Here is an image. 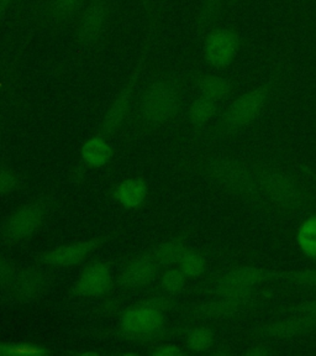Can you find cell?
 <instances>
[{"instance_id":"obj_1","label":"cell","mask_w":316,"mask_h":356,"mask_svg":"<svg viewBox=\"0 0 316 356\" xmlns=\"http://www.w3.org/2000/svg\"><path fill=\"white\" fill-rule=\"evenodd\" d=\"M261 208L294 217L316 208L314 173L273 160L255 161Z\"/></svg>"},{"instance_id":"obj_2","label":"cell","mask_w":316,"mask_h":356,"mask_svg":"<svg viewBox=\"0 0 316 356\" xmlns=\"http://www.w3.org/2000/svg\"><path fill=\"white\" fill-rule=\"evenodd\" d=\"M200 168L208 182L222 193L247 204L261 207L255 161L228 152H217L208 156Z\"/></svg>"},{"instance_id":"obj_3","label":"cell","mask_w":316,"mask_h":356,"mask_svg":"<svg viewBox=\"0 0 316 356\" xmlns=\"http://www.w3.org/2000/svg\"><path fill=\"white\" fill-rule=\"evenodd\" d=\"M283 74V65L278 61L266 82L240 95L228 104L214 125V135L217 138H231L257 122L281 88Z\"/></svg>"},{"instance_id":"obj_4","label":"cell","mask_w":316,"mask_h":356,"mask_svg":"<svg viewBox=\"0 0 316 356\" xmlns=\"http://www.w3.org/2000/svg\"><path fill=\"white\" fill-rule=\"evenodd\" d=\"M279 273L260 266H236L219 275L209 284L213 296L244 295L278 282Z\"/></svg>"},{"instance_id":"obj_5","label":"cell","mask_w":316,"mask_h":356,"mask_svg":"<svg viewBox=\"0 0 316 356\" xmlns=\"http://www.w3.org/2000/svg\"><path fill=\"white\" fill-rule=\"evenodd\" d=\"M276 292L263 289L244 295L214 296L215 298L206 300L197 307V314L213 321H230L241 317L256 308L272 300Z\"/></svg>"},{"instance_id":"obj_6","label":"cell","mask_w":316,"mask_h":356,"mask_svg":"<svg viewBox=\"0 0 316 356\" xmlns=\"http://www.w3.org/2000/svg\"><path fill=\"white\" fill-rule=\"evenodd\" d=\"M181 88L173 79H160L151 84L141 102L144 122L161 125L177 115L181 108Z\"/></svg>"},{"instance_id":"obj_7","label":"cell","mask_w":316,"mask_h":356,"mask_svg":"<svg viewBox=\"0 0 316 356\" xmlns=\"http://www.w3.org/2000/svg\"><path fill=\"white\" fill-rule=\"evenodd\" d=\"M316 333V324L300 314L284 311L281 317L262 323L249 332V339L268 343L293 340Z\"/></svg>"},{"instance_id":"obj_8","label":"cell","mask_w":316,"mask_h":356,"mask_svg":"<svg viewBox=\"0 0 316 356\" xmlns=\"http://www.w3.org/2000/svg\"><path fill=\"white\" fill-rule=\"evenodd\" d=\"M244 39L233 28H217L206 33L203 56L206 63L215 68L228 67L239 55Z\"/></svg>"},{"instance_id":"obj_9","label":"cell","mask_w":316,"mask_h":356,"mask_svg":"<svg viewBox=\"0 0 316 356\" xmlns=\"http://www.w3.org/2000/svg\"><path fill=\"white\" fill-rule=\"evenodd\" d=\"M110 19L109 0H89L78 15L74 38L81 49L94 46L103 33Z\"/></svg>"},{"instance_id":"obj_10","label":"cell","mask_w":316,"mask_h":356,"mask_svg":"<svg viewBox=\"0 0 316 356\" xmlns=\"http://www.w3.org/2000/svg\"><path fill=\"white\" fill-rule=\"evenodd\" d=\"M156 39V28L151 29L150 35L147 36L146 42L144 44V52H142V58L140 61L138 67L135 68L131 77L128 78V83L122 89V92L117 95L115 100L113 102L110 108L106 111V117L103 119L101 124V130L104 134H113L117 131V129L122 127V122L126 119L131 99H133V90L138 83L140 70L144 67V62L147 60V55L152 49V42Z\"/></svg>"},{"instance_id":"obj_11","label":"cell","mask_w":316,"mask_h":356,"mask_svg":"<svg viewBox=\"0 0 316 356\" xmlns=\"http://www.w3.org/2000/svg\"><path fill=\"white\" fill-rule=\"evenodd\" d=\"M163 316L156 307H138L124 314L122 327L128 334L144 335L161 328Z\"/></svg>"},{"instance_id":"obj_12","label":"cell","mask_w":316,"mask_h":356,"mask_svg":"<svg viewBox=\"0 0 316 356\" xmlns=\"http://www.w3.org/2000/svg\"><path fill=\"white\" fill-rule=\"evenodd\" d=\"M44 219V211L39 206L28 204L15 211L6 222V235L11 240L28 238L39 228Z\"/></svg>"},{"instance_id":"obj_13","label":"cell","mask_w":316,"mask_h":356,"mask_svg":"<svg viewBox=\"0 0 316 356\" xmlns=\"http://www.w3.org/2000/svg\"><path fill=\"white\" fill-rule=\"evenodd\" d=\"M111 275L109 267L95 262L85 268L78 280L76 291L79 295L87 297H98L104 295L110 289Z\"/></svg>"},{"instance_id":"obj_14","label":"cell","mask_w":316,"mask_h":356,"mask_svg":"<svg viewBox=\"0 0 316 356\" xmlns=\"http://www.w3.org/2000/svg\"><path fill=\"white\" fill-rule=\"evenodd\" d=\"M95 248H97L95 240H87L76 244L66 245L46 252L42 256V261L51 266H72L83 261Z\"/></svg>"},{"instance_id":"obj_15","label":"cell","mask_w":316,"mask_h":356,"mask_svg":"<svg viewBox=\"0 0 316 356\" xmlns=\"http://www.w3.org/2000/svg\"><path fill=\"white\" fill-rule=\"evenodd\" d=\"M195 87L199 90L200 95L219 103L231 97L236 89V82L233 78L222 74L203 73L195 78Z\"/></svg>"},{"instance_id":"obj_16","label":"cell","mask_w":316,"mask_h":356,"mask_svg":"<svg viewBox=\"0 0 316 356\" xmlns=\"http://www.w3.org/2000/svg\"><path fill=\"white\" fill-rule=\"evenodd\" d=\"M156 270L157 261L155 257H138L122 270L120 282L126 289H138L150 282L155 276Z\"/></svg>"},{"instance_id":"obj_17","label":"cell","mask_w":316,"mask_h":356,"mask_svg":"<svg viewBox=\"0 0 316 356\" xmlns=\"http://www.w3.org/2000/svg\"><path fill=\"white\" fill-rule=\"evenodd\" d=\"M46 286V277L38 270H26L17 275L10 284L11 295L17 300L28 302L39 297Z\"/></svg>"},{"instance_id":"obj_18","label":"cell","mask_w":316,"mask_h":356,"mask_svg":"<svg viewBox=\"0 0 316 356\" xmlns=\"http://www.w3.org/2000/svg\"><path fill=\"white\" fill-rule=\"evenodd\" d=\"M85 0H47L44 9V20L51 26H63L72 22L84 8Z\"/></svg>"},{"instance_id":"obj_19","label":"cell","mask_w":316,"mask_h":356,"mask_svg":"<svg viewBox=\"0 0 316 356\" xmlns=\"http://www.w3.org/2000/svg\"><path fill=\"white\" fill-rule=\"evenodd\" d=\"M219 111V104L215 100L199 95L193 100L188 109V120L192 127L203 128L210 122Z\"/></svg>"},{"instance_id":"obj_20","label":"cell","mask_w":316,"mask_h":356,"mask_svg":"<svg viewBox=\"0 0 316 356\" xmlns=\"http://www.w3.org/2000/svg\"><path fill=\"white\" fill-rule=\"evenodd\" d=\"M146 195H147L146 184L136 178L122 182L115 191L117 200L120 202V204L126 208L140 206L141 203H144Z\"/></svg>"},{"instance_id":"obj_21","label":"cell","mask_w":316,"mask_h":356,"mask_svg":"<svg viewBox=\"0 0 316 356\" xmlns=\"http://www.w3.org/2000/svg\"><path fill=\"white\" fill-rule=\"evenodd\" d=\"M295 239L301 254L316 260V214H311L301 222Z\"/></svg>"},{"instance_id":"obj_22","label":"cell","mask_w":316,"mask_h":356,"mask_svg":"<svg viewBox=\"0 0 316 356\" xmlns=\"http://www.w3.org/2000/svg\"><path fill=\"white\" fill-rule=\"evenodd\" d=\"M113 155L110 145L101 138H92L84 144L82 157L84 161L93 167L104 166Z\"/></svg>"},{"instance_id":"obj_23","label":"cell","mask_w":316,"mask_h":356,"mask_svg":"<svg viewBox=\"0 0 316 356\" xmlns=\"http://www.w3.org/2000/svg\"><path fill=\"white\" fill-rule=\"evenodd\" d=\"M224 6L225 0H203L195 25L197 33L199 36L208 33V30L219 20Z\"/></svg>"},{"instance_id":"obj_24","label":"cell","mask_w":316,"mask_h":356,"mask_svg":"<svg viewBox=\"0 0 316 356\" xmlns=\"http://www.w3.org/2000/svg\"><path fill=\"white\" fill-rule=\"evenodd\" d=\"M278 282L293 284L300 289L316 291V268H306V270H297V271H287L279 273Z\"/></svg>"},{"instance_id":"obj_25","label":"cell","mask_w":316,"mask_h":356,"mask_svg":"<svg viewBox=\"0 0 316 356\" xmlns=\"http://www.w3.org/2000/svg\"><path fill=\"white\" fill-rule=\"evenodd\" d=\"M188 250L187 246L181 240H171L162 244L158 250L156 251V261L166 266H171L174 264H179L183 257L185 251Z\"/></svg>"},{"instance_id":"obj_26","label":"cell","mask_w":316,"mask_h":356,"mask_svg":"<svg viewBox=\"0 0 316 356\" xmlns=\"http://www.w3.org/2000/svg\"><path fill=\"white\" fill-rule=\"evenodd\" d=\"M215 341V334L209 327H197L187 337V345L194 353L209 350Z\"/></svg>"},{"instance_id":"obj_27","label":"cell","mask_w":316,"mask_h":356,"mask_svg":"<svg viewBox=\"0 0 316 356\" xmlns=\"http://www.w3.org/2000/svg\"><path fill=\"white\" fill-rule=\"evenodd\" d=\"M179 268L187 278L199 277L206 270V259L198 251L187 250L179 261Z\"/></svg>"},{"instance_id":"obj_28","label":"cell","mask_w":316,"mask_h":356,"mask_svg":"<svg viewBox=\"0 0 316 356\" xmlns=\"http://www.w3.org/2000/svg\"><path fill=\"white\" fill-rule=\"evenodd\" d=\"M185 281H187V276L184 275L181 268L176 270H168L163 277H162V287L163 289L171 293V295H176L178 292H181L185 286Z\"/></svg>"},{"instance_id":"obj_29","label":"cell","mask_w":316,"mask_h":356,"mask_svg":"<svg viewBox=\"0 0 316 356\" xmlns=\"http://www.w3.org/2000/svg\"><path fill=\"white\" fill-rule=\"evenodd\" d=\"M285 311L295 313V314H300L303 317L310 319L311 322H314L316 324V298L303 300L300 303L292 305V306L287 307Z\"/></svg>"},{"instance_id":"obj_30","label":"cell","mask_w":316,"mask_h":356,"mask_svg":"<svg viewBox=\"0 0 316 356\" xmlns=\"http://www.w3.org/2000/svg\"><path fill=\"white\" fill-rule=\"evenodd\" d=\"M276 353L277 350L273 348V343L261 341V340H252L244 351V355L251 356L272 355Z\"/></svg>"},{"instance_id":"obj_31","label":"cell","mask_w":316,"mask_h":356,"mask_svg":"<svg viewBox=\"0 0 316 356\" xmlns=\"http://www.w3.org/2000/svg\"><path fill=\"white\" fill-rule=\"evenodd\" d=\"M17 277V271L13 262L0 256V287H10Z\"/></svg>"},{"instance_id":"obj_32","label":"cell","mask_w":316,"mask_h":356,"mask_svg":"<svg viewBox=\"0 0 316 356\" xmlns=\"http://www.w3.org/2000/svg\"><path fill=\"white\" fill-rule=\"evenodd\" d=\"M17 176L8 170H0V195H6L17 187Z\"/></svg>"},{"instance_id":"obj_33","label":"cell","mask_w":316,"mask_h":356,"mask_svg":"<svg viewBox=\"0 0 316 356\" xmlns=\"http://www.w3.org/2000/svg\"><path fill=\"white\" fill-rule=\"evenodd\" d=\"M153 355L157 356H179L183 355V351L174 345H165L160 346L157 350L153 351Z\"/></svg>"},{"instance_id":"obj_34","label":"cell","mask_w":316,"mask_h":356,"mask_svg":"<svg viewBox=\"0 0 316 356\" xmlns=\"http://www.w3.org/2000/svg\"><path fill=\"white\" fill-rule=\"evenodd\" d=\"M15 0H0V26L6 20L8 13L10 11L11 6L14 4Z\"/></svg>"},{"instance_id":"obj_35","label":"cell","mask_w":316,"mask_h":356,"mask_svg":"<svg viewBox=\"0 0 316 356\" xmlns=\"http://www.w3.org/2000/svg\"><path fill=\"white\" fill-rule=\"evenodd\" d=\"M238 1H239V0H228V6H235V4H236V3H238Z\"/></svg>"},{"instance_id":"obj_36","label":"cell","mask_w":316,"mask_h":356,"mask_svg":"<svg viewBox=\"0 0 316 356\" xmlns=\"http://www.w3.org/2000/svg\"><path fill=\"white\" fill-rule=\"evenodd\" d=\"M315 195H316V178H315Z\"/></svg>"}]
</instances>
